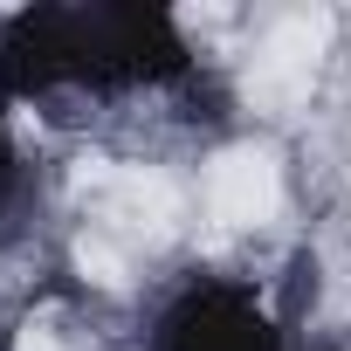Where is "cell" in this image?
<instances>
[{"label": "cell", "instance_id": "1", "mask_svg": "<svg viewBox=\"0 0 351 351\" xmlns=\"http://www.w3.org/2000/svg\"><path fill=\"white\" fill-rule=\"evenodd\" d=\"M152 351H289L269 303L234 282H193L152 330Z\"/></svg>", "mask_w": 351, "mask_h": 351}, {"label": "cell", "instance_id": "2", "mask_svg": "<svg viewBox=\"0 0 351 351\" xmlns=\"http://www.w3.org/2000/svg\"><path fill=\"white\" fill-rule=\"evenodd\" d=\"M14 193H21V152L8 145V131H0V214L14 207Z\"/></svg>", "mask_w": 351, "mask_h": 351}]
</instances>
